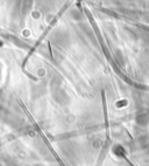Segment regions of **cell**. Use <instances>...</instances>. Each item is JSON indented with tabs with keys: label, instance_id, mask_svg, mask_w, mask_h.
Returning <instances> with one entry per match:
<instances>
[{
	"label": "cell",
	"instance_id": "6da1fadb",
	"mask_svg": "<svg viewBox=\"0 0 149 166\" xmlns=\"http://www.w3.org/2000/svg\"><path fill=\"white\" fill-rule=\"evenodd\" d=\"M67 8H68V6H64V7H63V8H62V9L59 11V13L57 14V17H56V18H54V20H53V21H51V22H50V23L48 24V27H47V29H46V30L43 32V34H42V35L40 36V38H38V40H37V41H36V43H35V44L33 45V48H32V49L29 50V52H28V55L26 56V58H25V60H23V63H22V69H25V66H26V64H27V62H28V59L30 58V56H32V55H33V54H34V50H35V49H36L37 47H38V45L41 44V42H42V41L44 40V37H46V36H47V35H48V33H49V32L51 30V28H53V27H54V26H55V24H56V23H57V21H58V19H59V18H61V17H62V14H63V13H64V12L67 11Z\"/></svg>",
	"mask_w": 149,
	"mask_h": 166
}]
</instances>
